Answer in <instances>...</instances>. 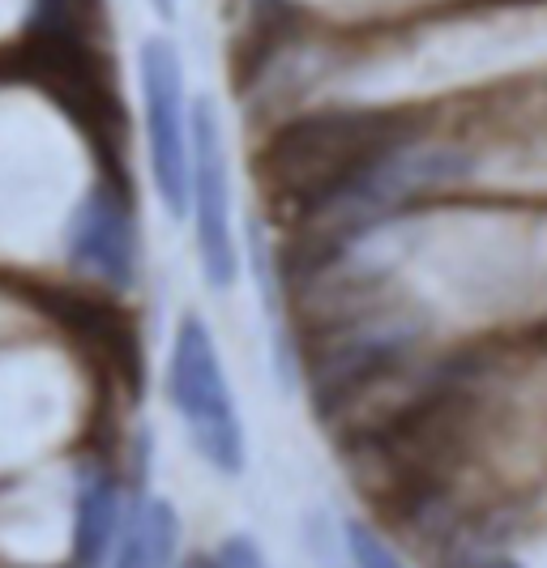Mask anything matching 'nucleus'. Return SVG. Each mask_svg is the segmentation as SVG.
<instances>
[{"instance_id":"1","label":"nucleus","mask_w":547,"mask_h":568,"mask_svg":"<svg viewBox=\"0 0 547 568\" xmlns=\"http://www.w3.org/2000/svg\"><path fill=\"white\" fill-rule=\"evenodd\" d=\"M415 142L394 115L330 112L287 124L265 150V184L295 223H325L364 175Z\"/></svg>"},{"instance_id":"2","label":"nucleus","mask_w":547,"mask_h":568,"mask_svg":"<svg viewBox=\"0 0 547 568\" xmlns=\"http://www.w3.org/2000/svg\"><path fill=\"white\" fill-rule=\"evenodd\" d=\"M168 398L180 424L189 427L193 449L219 475H244V462H249L244 419L227 385L214 334L197 313L180 316L175 325L172 359H168Z\"/></svg>"},{"instance_id":"3","label":"nucleus","mask_w":547,"mask_h":568,"mask_svg":"<svg viewBox=\"0 0 547 568\" xmlns=\"http://www.w3.org/2000/svg\"><path fill=\"white\" fill-rule=\"evenodd\" d=\"M138 85H142L145 150L150 175L163 210L175 223L189 214V184H193V133L184 112V69L172 39L154 34L138 52Z\"/></svg>"},{"instance_id":"4","label":"nucleus","mask_w":547,"mask_h":568,"mask_svg":"<svg viewBox=\"0 0 547 568\" xmlns=\"http://www.w3.org/2000/svg\"><path fill=\"white\" fill-rule=\"evenodd\" d=\"M193 133V219H197V256L202 274L214 291H227L240 278V248H235V223H231V168L223 120L210 99H197L189 112Z\"/></svg>"},{"instance_id":"5","label":"nucleus","mask_w":547,"mask_h":568,"mask_svg":"<svg viewBox=\"0 0 547 568\" xmlns=\"http://www.w3.org/2000/svg\"><path fill=\"white\" fill-rule=\"evenodd\" d=\"M64 253L69 265L99 278L112 291H129L138 283V261H142V240H138V219L129 193L120 180L99 175L90 193L78 201L69 227H64Z\"/></svg>"},{"instance_id":"6","label":"nucleus","mask_w":547,"mask_h":568,"mask_svg":"<svg viewBox=\"0 0 547 568\" xmlns=\"http://www.w3.org/2000/svg\"><path fill=\"white\" fill-rule=\"evenodd\" d=\"M115 535H120V487L108 470H87L73 496L69 568H103Z\"/></svg>"},{"instance_id":"7","label":"nucleus","mask_w":547,"mask_h":568,"mask_svg":"<svg viewBox=\"0 0 547 568\" xmlns=\"http://www.w3.org/2000/svg\"><path fill=\"white\" fill-rule=\"evenodd\" d=\"M180 556V513L172 500L150 496L129 513L112 542V568H172Z\"/></svg>"},{"instance_id":"8","label":"nucleus","mask_w":547,"mask_h":568,"mask_svg":"<svg viewBox=\"0 0 547 568\" xmlns=\"http://www.w3.org/2000/svg\"><path fill=\"white\" fill-rule=\"evenodd\" d=\"M346 551H351V565L355 568H406L385 542L381 535H373L368 526L359 521H346Z\"/></svg>"},{"instance_id":"9","label":"nucleus","mask_w":547,"mask_h":568,"mask_svg":"<svg viewBox=\"0 0 547 568\" xmlns=\"http://www.w3.org/2000/svg\"><path fill=\"white\" fill-rule=\"evenodd\" d=\"M189 568H270V560L261 556V547L244 535H231L214 556H197L189 560Z\"/></svg>"},{"instance_id":"10","label":"nucleus","mask_w":547,"mask_h":568,"mask_svg":"<svg viewBox=\"0 0 547 568\" xmlns=\"http://www.w3.org/2000/svg\"><path fill=\"white\" fill-rule=\"evenodd\" d=\"M462 568H521V565L509 560V556H500V551H492V556H470V560H462Z\"/></svg>"},{"instance_id":"11","label":"nucleus","mask_w":547,"mask_h":568,"mask_svg":"<svg viewBox=\"0 0 547 568\" xmlns=\"http://www.w3.org/2000/svg\"><path fill=\"white\" fill-rule=\"evenodd\" d=\"M150 9H154L159 18H172V13H175V0H150Z\"/></svg>"}]
</instances>
